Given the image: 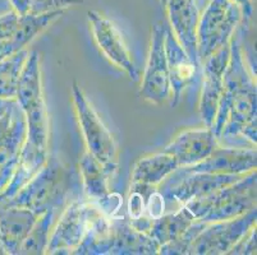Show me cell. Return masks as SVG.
I'll list each match as a JSON object with an SVG mask.
<instances>
[{"label": "cell", "mask_w": 257, "mask_h": 255, "mask_svg": "<svg viewBox=\"0 0 257 255\" xmlns=\"http://www.w3.org/2000/svg\"><path fill=\"white\" fill-rule=\"evenodd\" d=\"M224 90L211 130L219 146L256 148L257 90L238 37L229 44Z\"/></svg>", "instance_id": "6da1fadb"}, {"label": "cell", "mask_w": 257, "mask_h": 255, "mask_svg": "<svg viewBox=\"0 0 257 255\" xmlns=\"http://www.w3.org/2000/svg\"><path fill=\"white\" fill-rule=\"evenodd\" d=\"M79 196H82L79 172L49 156L43 168L13 198L2 204L29 208L40 216L49 209L57 212Z\"/></svg>", "instance_id": "7a4b0ae2"}, {"label": "cell", "mask_w": 257, "mask_h": 255, "mask_svg": "<svg viewBox=\"0 0 257 255\" xmlns=\"http://www.w3.org/2000/svg\"><path fill=\"white\" fill-rule=\"evenodd\" d=\"M256 185L254 170L243 175L237 181L183 205L196 219L206 223L235 218L256 207Z\"/></svg>", "instance_id": "3957f363"}, {"label": "cell", "mask_w": 257, "mask_h": 255, "mask_svg": "<svg viewBox=\"0 0 257 255\" xmlns=\"http://www.w3.org/2000/svg\"><path fill=\"white\" fill-rule=\"evenodd\" d=\"M16 101L26 119V142L40 151L48 152L49 118L44 100L40 56L37 51H30L29 58L23 65Z\"/></svg>", "instance_id": "277c9868"}, {"label": "cell", "mask_w": 257, "mask_h": 255, "mask_svg": "<svg viewBox=\"0 0 257 255\" xmlns=\"http://www.w3.org/2000/svg\"><path fill=\"white\" fill-rule=\"evenodd\" d=\"M242 23V11L232 0H210L200 13L197 53L200 63L230 44Z\"/></svg>", "instance_id": "5b68a950"}, {"label": "cell", "mask_w": 257, "mask_h": 255, "mask_svg": "<svg viewBox=\"0 0 257 255\" xmlns=\"http://www.w3.org/2000/svg\"><path fill=\"white\" fill-rule=\"evenodd\" d=\"M102 213L101 208L93 200L83 199L82 196L72 200L51 230L45 254H73L93 222Z\"/></svg>", "instance_id": "8992f818"}, {"label": "cell", "mask_w": 257, "mask_h": 255, "mask_svg": "<svg viewBox=\"0 0 257 255\" xmlns=\"http://www.w3.org/2000/svg\"><path fill=\"white\" fill-rule=\"evenodd\" d=\"M64 12L53 11L20 16L12 9L0 14V62L27 48L39 35L59 20Z\"/></svg>", "instance_id": "52a82bcc"}, {"label": "cell", "mask_w": 257, "mask_h": 255, "mask_svg": "<svg viewBox=\"0 0 257 255\" xmlns=\"http://www.w3.org/2000/svg\"><path fill=\"white\" fill-rule=\"evenodd\" d=\"M72 100L87 151L104 165L118 167V149L115 140L77 82H73L72 86Z\"/></svg>", "instance_id": "ba28073f"}, {"label": "cell", "mask_w": 257, "mask_h": 255, "mask_svg": "<svg viewBox=\"0 0 257 255\" xmlns=\"http://www.w3.org/2000/svg\"><path fill=\"white\" fill-rule=\"evenodd\" d=\"M256 207L235 218L205 223L202 230L196 235L188 254L196 255H221L234 246L235 242L248 230L256 226Z\"/></svg>", "instance_id": "9c48e42d"}, {"label": "cell", "mask_w": 257, "mask_h": 255, "mask_svg": "<svg viewBox=\"0 0 257 255\" xmlns=\"http://www.w3.org/2000/svg\"><path fill=\"white\" fill-rule=\"evenodd\" d=\"M242 176L243 175L186 172L179 167L172 172L160 185H158L156 190L161 194L164 200L183 205L189 200L224 188L239 180Z\"/></svg>", "instance_id": "30bf717a"}, {"label": "cell", "mask_w": 257, "mask_h": 255, "mask_svg": "<svg viewBox=\"0 0 257 255\" xmlns=\"http://www.w3.org/2000/svg\"><path fill=\"white\" fill-rule=\"evenodd\" d=\"M165 30V22L156 23L153 27L150 53L139 92L140 97L154 105L164 104L170 97L169 72L164 48Z\"/></svg>", "instance_id": "8fae6325"}, {"label": "cell", "mask_w": 257, "mask_h": 255, "mask_svg": "<svg viewBox=\"0 0 257 255\" xmlns=\"http://www.w3.org/2000/svg\"><path fill=\"white\" fill-rule=\"evenodd\" d=\"M229 45L220 49L201 63L202 91L200 97V115L206 128H211L224 90V76L228 68Z\"/></svg>", "instance_id": "7c38bea8"}, {"label": "cell", "mask_w": 257, "mask_h": 255, "mask_svg": "<svg viewBox=\"0 0 257 255\" xmlns=\"http://www.w3.org/2000/svg\"><path fill=\"white\" fill-rule=\"evenodd\" d=\"M87 18L92 30L93 39L107 60L119 69L124 70L131 79H139V70L133 63L124 40L111 21L96 11H88Z\"/></svg>", "instance_id": "4fadbf2b"}, {"label": "cell", "mask_w": 257, "mask_h": 255, "mask_svg": "<svg viewBox=\"0 0 257 255\" xmlns=\"http://www.w3.org/2000/svg\"><path fill=\"white\" fill-rule=\"evenodd\" d=\"M257 166L256 148L218 146L209 157L201 162L181 167L186 172L244 175L254 171Z\"/></svg>", "instance_id": "5bb4252c"}, {"label": "cell", "mask_w": 257, "mask_h": 255, "mask_svg": "<svg viewBox=\"0 0 257 255\" xmlns=\"http://www.w3.org/2000/svg\"><path fill=\"white\" fill-rule=\"evenodd\" d=\"M165 8L172 28L179 45L183 48L189 59L201 67L197 53V27L200 9L196 0H167Z\"/></svg>", "instance_id": "9a60e30c"}, {"label": "cell", "mask_w": 257, "mask_h": 255, "mask_svg": "<svg viewBox=\"0 0 257 255\" xmlns=\"http://www.w3.org/2000/svg\"><path fill=\"white\" fill-rule=\"evenodd\" d=\"M165 55H167L168 72H169L170 96H173L172 105L177 106L181 101L184 90L196 83L200 78L201 67L189 59L186 51L173 35L172 28L167 25L164 40Z\"/></svg>", "instance_id": "2e32d148"}, {"label": "cell", "mask_w": 257, "mask_h": 255, "mask_svg": "<svg viewBox=\"0 0 257 255\" xmlns=\"http://www.w3.org/2000/svg\"><path fill=\"white\" fill-rule=\"evenodd\" d=\"M211 128L184 130L172 140L163 151L172 154L177 160L179 167L191 166L201 162L218 147Z\"/></svg>", "instance_id": "e0dca14e"}, {"label": "cell", "mask_w": 257, "mask_h": 255, "mask_svg": "<svg viewBox=\"0 0 257 255\" xmlns=\"http://www.w3.org/2000/svg\"><path fill=\"white\" fill-rule=\"evenodd\" d=\"M37 217L29 208L0 203V240L7 254L18 255Z\"/></svg>", "instance_id": "ac0fdd59"}, {"label": "cell", "mask_w": 257, "mask_h": 255, "mask_svg": "<svg viewBox=\"0 0 257 255\" xmlns=\"http://www.w3.org/2000/svg\"><path fill=\"white\" fill-rule=\"evenodd\" d=\"M111 251L110 255H151L158 254L160 245L149 233L137 231L127 216L110 217Z\"/></svg>", "instance_id": "d6986e66"}, {"label": "cell", "mask_w": 257, "mask_h": 255, "mask_svg": "<svg viewBox=\"0 0 257 255\" xmlns=\"http://www.w3.org/2000/svg\"><path fill=\"white\" fill-rule=\"evenodd\" d=\"M116 171V167L106 166L97 161L88 151L83 153L79 161V176L82 189L88 199L101 204L111 195L109 180Z\"/></svg>", "instance_id": "ffe728a7"}, {"label": "cell", "mask_w": 257, "mask_h": 255, "mask_svg": "<svg viewBox=\"0 0 257 255\" xmlns=\"http://www.w3.org/2000/svg\"><path fill=\"white\" fill-rule=\"evenodd\" d=\"M27 135V125L22 110H16L15 123L8 137L0 143V193L12 179L20 160L21 149Z\"/></svg>", "instance_id": "44dd1931"}, {"label": "cell", "mask_w": 257, "mask_h": 255, "mask_svg": "<svg viewBox=\"0 0 257 255\" xmlns=\"http://www.w3.org/2000/svg\"><path fill=\"white\" fill-rule=\"evenodd\" d=\"M48 157V152L40 151L25 140L15 174L0 193V203H6L13 198L43 168Z\"/></svg>", "instance_id": "7402d4cb"}, {"label": "cell", "mask_w": 257, "mask_h": 255, "mask_svg": "<svg viewBox=\"0 0 257 255\" xmlns=\"http://www.w3.org/2000/svg\"><path fill=\"white\" fill-rule=\"evenodd\" d=\"M177 168H179L177 160L164 151L145 156L135 165L132 184L158 188Z\"/></svg>", "instance_id": "603a6c76"}, {"label": "cell", "mask_w": 257, "mask_h": 255, "mask_svg": "<svg viewBox=\"0 0 257 255\" xmlns=\"http://www.w3.org/2000/svg\"><path fill=\"white\" fill-rule=\"evenodd\" d=\"M195 221L193 214L182 205L175 213L161 214L154 219L149 235L161 246L167 242L181 238Z\"/></svg>", "instance_id": "cb8c5ba5"}, {"label": "cell", "mask_w": 257, "mask_h": 255, "mask_svg": "<svg viewBox=\"0 0 257 255\" xmlns=\"http://www.w3.org/2000/svg\"><path fill=\"white\" fill-rule=\"evenodd\" d=\"M27 49L0 62V98H16L23 65L29 58Z\"/></svg>", "instance_id": "d4e9b609"}, {"label": "cell", "mask_w": 257, "mask_h": 255, "mask_svg": "<svg viewBox=\"0 0 257 255\" xmlns=\"http://www.w3.org/2000/svg\"><path fill=\"white\" fill-rule=\"evenodd\" d=\"M54 217H55V210L51 209L46 210V212H44V213L37 217L31 231H30L27 237L25 238V241L21 245L18 254H45L51 228H53Z\"/></svg>", "instance_id": "484cf974"}, {"label": "cell", "mask_w": 257, "mask_h": 255, "mask_svg": "<svg viewBox=\"0 0 257 255\" xmlns=\"http://www.w3.org/2000/svg\"><path fill=\"white\" fill-rule=\"evenodd\" d=\"M83 3V0H31L30 13L41 14L53 11H65L68 7Z\"/></svg>", "instance_id": "4316f807"}, {"label": "cell", "mask_w": 257, "mask_h": 255, "mask_svg": "<svg viewBox=\"0 0 257 255\" xmlns=\"http://www.w3.org/2000/svg\"><path fill=\"white\" fill-rule=\"evenodd\" d=\"M229 255H253L256 254V226L247 231L228 251Z\"/></svg>", "instance_id": "83f0119b"}, {"label": "cell", "mask_w": 257, "mask_h": 255, "mask_svg": "<svg viewBox=\"0 0 257 255\" xmlns=\"http://www.w3.org/2000/svg\"><path fill=\"white\" fill-rule=\"evenodd\" d=\"M242 11V28H248L253 18V0H232Z\"/></svg>", "instance_id": "f1b7e54d"}, {"label": "cell", "mask_w": 257, "mask_h": 255, "mask_svg": "<svg viewBox=\"0 0 257 255\" xmlns=\"http://www.w3.org/2000/svg\"><path fill=\"white\" fill-rule=\"evenodd\" d=\"M12 6V9L20 16L30 13L31 9V0H8Z\"/></svg>", "instance_id": "f546056e"}, {"label": "cell", "mask_w": 257, "mask_h": 255, "mask_svg": "<svg viewBox=\"0 0 257 255\" xmlns=\"http://www.w3.org/2000/svg\"><path fill=\"white\" fill-rule=\"evenodd\" d=\"M16 104H17L16 98H0V118L11 111L16 106Z\"/></svg>", "instance_id": "4dcf8cb0"}, {"label": "cell", "mask_w": 257, "mask_h": 255, "mask_svg": "<svg viewBox=\"0 0 257 255\" xmlns=\"http://www.w3.org/2000/svg\"><path fill=\"white\" fill-rule=\"evenodd\" d=\"M209 2H210V0H196V3H197V7H198V9H200V11H202V9H204V7L206 6Z\"/></svg>", "instance_id": "1f68e13d"}, {"label": "cell", "mask_w": 257, "mask_h": 255, "mask_svg": "<svg viewBox=\"0 0 257 255\" xmlns=\"http://www.w3.org/2000/svg\"><path fill=\"white\" fill-rule=\"evenodd\" d=\"M4 254H7V252L6 250H4L3 244H2V240H0V255H4Z\"/></svg>", "instance_id": "d6a6232c"}, {"label": "cell", "mask_w": 257, "mask_h": 255, "mask_svg": "<svg viewBox=\"0 0 257 255\" xmlns=\"http://www.w3.org/2000/svg\"><path fill=\"white\" fill-rule=\"evenodd\" d=\"M160 4L163 7H165V4H167V0H160Z\"/></svg>", "instance_id": "836d02e7"}]
</instances>
